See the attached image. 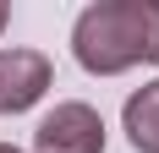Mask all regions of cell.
Instances as JSON below:
<instances>
[{"mask_svg": "<svg viewBox=\"0 0 159 153\" xmlns=\"http://www.w3.org/2000/svg\"><path fill=\"white\" fill-rule=\"evenodd\" d=\"M0 153H22V148H11V142H0Z\"/></svg>", "mask_w": 159, "mask_h": 153, "instance_id": "8992f818", "label": "cell"}, {"mask_svg": "<svg viewBox=\"0 0 159 153\" xmlns=\"http://www.w3.org/2000/svg\"><path fill=\"white\" fill-rule=\"evenodd\" d=\"M121 126H126V137L137 153H159V82L137 88L121 109Z\"/></svg>", "mask_w": 159, "mask_h": 153, "instance_id": "277c9868", "label": "cell"}, {"mask_svg": "<svg viewBox=\"0 0 159 153\" xmlns=\"http://www.w3.org/2000/svg\"><path fill=\"white\" fill-rule=\"evenodd\" d=\"M71 55L93 76L159 66V0H99V6H88L71 28Z\"/></svg>", "mask_w": 159, "mask_h": 153, "instance_id": "6da1fadb", "label": "cell"}, {"mask_svg": "<svg viewBox=\"0 0 159 153\" xmlns=\"http://www.w3.org/2000/svg\"><path fill=\"white\" fill-rule=\"evenodd\" d=\"M39 153H104V120L93 104H55L33 131Z\"/></svg>", "mask_w": 159, "mask_h": 153, "instance_id": "7a4b0ae2", "label": "cell"}, {"mask_svg": "<svg viewBox=\"0 0 159 153\" xmlns=\"http://www.w3.org/2000/svg\"><path fill=\"white\" fill-rule=\"evenodd\" d=\"M55 66L39 49H0V115H22L49 93Z\"/></svg>", "mask_w": 159, "mask_h": 153, "instance_id": "3957f363", "label": "cell"}, {"mask_svg": "<svg viewBox=\"0 0 159 153\" xmlns=\"http://www.w3.org/2000/svg\"><path fill=\"white\" fill-rule=\"evenodd\" d=\"M6 22H11V6H6V0H0V33H6Z\"/></svg>", "mask_w": 159, "mask_h": 153, "instance_id": "5b68a950", "label": "cell"}]
</instances>
